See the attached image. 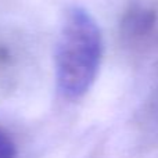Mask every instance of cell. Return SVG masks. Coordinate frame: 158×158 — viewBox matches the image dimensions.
I'll return each mask as SVG.
<instances>
[{
    "label": "cell",
    "mask_w": 158,
    "mask_h": 158,
    "mask_svg": "<svg viewBox=\"0 0 158 158\" xmlns=\"http://www.w3.org/2000/svg\"><path fill=\"white\" fill-rule=\"evenodd\" d=\"M103 60V35L96 19L74 6L64 14L56 43V83L68 100H78L92 87Z\"/></svg>",
    "instance_id": "6da1fadb"
},
{
    "label": "cell",
    "mask_w": 158,
    "mask_h": 158,
    "mask_svg": "<svg viewBox=\"0 0 158 158\" xmlns=\"http://www.w3.org/2000/svg\"><path fill=\"white\" fill-rule=\"evenodd\" d=\"M17 147L15 143L10 137L7 132L0 128V158H15Z\"/></svg>",
    "instance_id": "7a4b0ae2"
}]
</instances>
